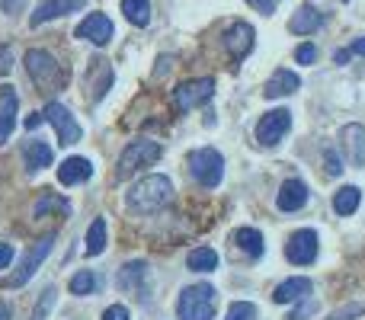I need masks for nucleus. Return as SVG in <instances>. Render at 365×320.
Wrapping results in <instances>:
<instances>
[{
  "instance_id": "nucleus-36",
  "label": "nucleus",
  "mask_w": 365,
  "mask_h": 320,
  "mask_svg": "<svg viewBox=\"0 0 365 320\" xmlns=\"http://www.w3.org/2000/svg\"><path fill=\"white\" fill-rule=\"evenodd\" d=\"M10 68H13V51L10 45H0V77L10 74Z\"/></svg>"
},
{
  "instance_id": "nucleus-37",
  "label": "nucleus",
  "mask_w": 365,
  "mask_h": 320,
  "mask_svg": "<svg viewBox=\"0 0 365 320\" xmlns=\"http://www.w3.org/2000/svg\"><path fill=\"white\" fill-rule=\"evenodd\" d=\"M314 311H317V304H314V301H304V304H298V308L292 311L289 320H304V317H311V314H314Z\"/></svg>"
},
{
  "instance_id": "nucleus-6",
  "label": "nucleus",
  "mask_w": 365,
  "mask_h": 320,
  "mask_svg": "<svg viewBox=\"0 0 365 320\" xmlns=\"http://www.w3.org/2000/svg\"><path fill=\"white\" fill-rule=\"evenodd\" d=\"M51 247H55V234H48V237H42V240H36V244L26 250V257L19 259V266H16V272H13L10 279H6V289H23L26 282H29L32 276H36V269L45 263V257L51 253Z\"/></svg>"
},
{
  "instance_id": "nucleus-46",
  "label": "nucleus",
  "mask_w": 365,
  "mask_h": 320,
  "mask_svg": "<svg viewBox=\"0 0 365 320\" xmlns=\"http://www.w3.org/2000/svg\"><path fill=\"white\" fill-rule=\"evenodd\" d=\"M343 4H349V0H343Z\"/></svg>"
},
{
  "instance_id": "nucleus-4",
  "label": "nucleus",
  "mask_w": 365,
  "mask_h": 320,
  "mask_svg": "<svg viewBox=\"0 0 365 320\" xmlns=\"http://www.w3.org/2000/svg\"><path fill=\"white\" fill-rule=\"evenodd\" d=\"M160 145L158 141H148V138H138L132 141V145L122 151L119 158V170H115V180H128V176H135L141 167H151V163L160 160Z\"/></svg>"
},
{
  "instance_id": "nucleus-14",
  "label": "nucleus",
  "mask_w": 365,
  "mask_h": 320,
  "mask_svg": "<svg viewBox=\"0 0 365 320\" xmlns=\"http://www.w3.org/2000/svg\"><path fill=\"white\" fill-rule=\"evenodd\" d=\"M16 90L13 87H0V145H6V138L16 128Z\"/></svg>"
},
{
  "instance_id": "nucleus-12",
  "label": "nucleus",
  "mask_w": 365,
  "mask_h": 320,
  "mask_svg": "<svg viewBox=\"0 0 365 320\" xmlns=\"http://www.w3.org/2000/svg\"><path fill=\"white\" fill-rule=\"evenodd\" d=\"M253 26L250 23H231L225 32V48L227 55L234 58V61H240V58H247L253 51Z\"/></svg>"
},
{
  "instance_id": "nucleus-30",
  "label": "nucleus",
  "mask_w": 365,
  "mask_h": 320,
  "mask_svg": "<svg viewBox=\"0 0 365 320\" xmlns=\"http://www.w3.org/2000/svg\"><path fill=\"white\" fill-rule=\"evenodd\" d=\"M96 285H100V279H96L90 269H81V272H77V276L68 282V289H71V295L83 298V295H93Z\"/></svg>"
},
{
  "instance_id": "nucleus-35",
  "label": "nucleus",
  "mask_w": 365,
  "mask_h": 320,
  "mask_svg": "<svg viewBox=\"0 0 365 320\" xmlns=\"http://www.w3.org/2000/svg\"><path fill=\"white\" fill-rule=\"evenodd\" d=\"M324 167H327V173H330V176H340V173H343V160H340V154H336V151H327V154H324Z\"/></svg>"
},
{
  "instance_id": "nucleus-13",
  "label": "nucleus",
  "mask_w": 365,
  "mask_h": 320,
  "mask_svg": "<svg viewBox=\"0 0 365 320\" xmlns=\"http://www.w3.org/2000/svg\"><path fill=\"white\" fill-rule=\"evenodd\" d=\"M81 6H87V0H42V4L36 6V13H32L29 23H32V26H42V23H48V19L68 16V13H77Z\"/></svg>"
},
{
  "instance_id": "nucleus-1",
  "label": "nucleus",
  "mask_w": 365,
  "mask_h": 320,
  "mask_svg": "<svg viewBox=\"0 0 365 320\" xmlns=\"http://www.w3.org/2000/svg\"><path fill=\"white\" fill-rule=\"evenodd\" d=\"M125 202L132 212H141V215L160 212V208H167L173 202V182L167 180V176H158V173L145 176V180H138L132 189H128Z\"/></svg>"
},
{
  "instance_id": "nucleus-33",
  "label": "nucleus",
  "mask_w": 365,
  "mask_h": 320,
  "mask_svg": "<svg viewBox=\"0 0 365 320\" xmlns=\"http://www.w3.org/2000/svg\"><path fill=\"white\" fill-rule=\"evenodd\" d=\"M362 304H346V308H340V311H334L327 320H356V317H362Z\"/></svg>"
},
{
  "instance_id": "nucleus-42",
  "label": "nucleus",
  "mask_w": 365,
  "mask_h": 320,
  "mask_svg": "<svg viewBox=\"0 0 365 320\" xmlns=\"http://www.w3.org/2000/svg\"><path fill=\"white\" fill-rule=\"evenodd\" d=\"M349 55H362V58H365V36L356 38V42L349 45Z\"/></svg>"
},
{
  "instance_id": "nucleus-15",
  "label": "nucleus",
  "mask_w": 365,
  "mask_h": 320,
  "mask_svg": "<svg viewBox=\"0 0 365 320\" xmlns=\"http://www.w3.org/2000/svg\"><path fill=\"white\" fill-rule=\"evenodd\" d=\"M276 205L282 208V212H298V208H304L308 205V186H304L302 180H285L276 195Z\"/></svg>"
},
{
  "instance_id": "nucleus-25",
  "label": "nucleus",
  "mask_w": 365,
  "mask_h": 320,
  "mask_svg": "<svg viewBox=\"0 0 365 320\" xmlns=\"http://www.w3.org/2000/svg\"><path fill=\"white\" fill-rule=\"evenodd\" d=\"M186 266L192 272H215L218 269V253H215L212 247H195L186 257Z\"/></svg>"
},
{
  "instance_id": "nucleus-45",
  "label": "nucleus",
  "mask_w": 365,
  "mask_h": 320,
  "mask_svg": "<svg viewBox=\"0 0 365 320\" xmlns=\"http://www.w3.org/2000/svg\"><path fill=\"white\" fill-rule=\"evenodd\" d=\"M10 317H13V311L6 304H0V320H10Z\"/></svg>"
},
{
  "instance_id": "nucleus-2",
  "label": "nucleus",
  "mask_w": 365,
  "mask_h": 320,
  "mask_svg": "<svg viewBox=\"0 0 365 320\" xmlns=\"http://www.w3.org/2000/svg\"><path fill=\"white\" fill-rule=\"evenodd\" d=\"M215 308H218V291H215V285L199 282V285L182 289V295L177 301V317L180 320H212Z\"/></svg>"
},
{
  "instance_id": "nucleus-7",
  "label": "nucleus",
  "mask_w": 365,
  "mask_h": 320,
  "mask_svg": "<svg viewBox=\"0 0 365 320\" xmlns=\"http://www.w3.org/2000/svg\"><path fill=\"white\" fill-rule=\"evenodd\" d=\"M215 93V81L212 77H199V81H186L180 83L177 90H173V106H177V113H189V109L202 106V103H208Z\"/></svg>"
},
{
  "instance_id": "nucleus-26",
  "label": "nucleus",
  "mask_w": 365,
  "mask_h": 320,
  "mask_svg": "<svg viewBox=\"0 0 365 320\" xmlns=\"http://www.w3.org/2000/svg\"><path fill=\"white\" fill-rule=\"evenodd\" d=\"M362 202V189L359 186H343L340 192L334 195V212L336 215H353Z\"/></svg>"
},
{
  "instance_id": "nucleus-18",
  "label": "nucleus",
  "mask_w": 365,
  "mask_h": 320,
  "mask_svg": "<svg viewBox=\"0 0 365 320\" xmlns=\"http://www.w3.org/2000/svg\"><path fill=\"white\" fill-rule=\"evenodd\" d=\"M321 23H324V13L317 10V6L304 4V6H298V10L292 13L289 32H295V36H311L314 29H321Z\"/></svg>"
},
{
  "instance_id": "nucleus-32",
  "label": "nucleus",
  "mask_w": 365,
  "mask_h": 320,
  "mask_svg": "<svg viewBox=\"0 0 365 320\" xmlns=\"http://www.w3.org/2000/svg\"><path fill=\"white\" fill-rule=\"evenodd\" d=\"M55 295H58L55 289H45V291H42V298H38L36 311H32V320H45V317H48V311L55 308Z\"/></svg>"
},
{
  "instance_id": "nucleus-41",
  "label": "nucleus",
  "mask_w": 365,
  "mask_h": 320,
  "mask_svg": "<svg viewBox=\"0 0 365 320\" xmlns=\"http://www.w3.org/2000/svg\"><path fill=\"white\" fill-rule=\"evenodd\" d=\"M10 259H13V247L10 244H0V269H4V266H10Z\"/></svg>"
},
{
  "instance_id": "nucleus-29",
  "label": "nucleus",
  "mask_w": 365,
  "mask_h": 320,
  "mask_svg": "<svg viewBox=\"0 0 365 320\" xmlns=\"http://www.w3.org/2000/svg\"><path fill=\"white\" fill-rule=\"evenodd\" d=\"M45 212H58V215H71V202L61 199V195H51V192H42V199L36 202V208H32V215L36 218H42Z\"/></svg>"
},
{
  "instance_id": "nucleus-9",
  "label": "nucleus",
  "mask_w": 365,
  "mask_h": 320,
  "mask_svg": "<svg viewBox=\"0 0 365 320\" xmlns=\"http://www.w3.org/2000/svg\"><path fill=\"white\" fill-rule=\"evenodd\" d=\"M45 122H51V128L58 132V138H61V145H77L81 141V125L74 122V115L68 113V106H61V103H48L45 106Z\"/></svg>"
},
{
  "instance_id": "nucleus-10",
  "label": "nucleus",
  "mask_w": 365,
  "mask_h": 320,
  "mask_svg": "<svg viewBox=\"0 0 365 320\" xmlns=\"http://www.w3.org/2000/svg\"><path fill=\"white\" fill-rule=\"evenodd\" d=\"M74 36L83 38V42H93V45H109L113 42V36H115V26H113V19H109L106 13H90V16L77 26Z\"/></svg>"
},
{
  "instance_id": "nucleus-27",
  "label": "nucleus",
  "mask_w": 365,
  "mask_h": 320,
  "mask_svg": "<svg viewBox=\"0 0 365 320\" xmlns=\"http://www.w3.org/2000/svg\"><path fill=\"white\" fill-rule=\"evenodd\" d=\"M122 13L132 26H148L151 23V0H122Z\"/></svg>"
},
{
  "instance_id": "nucleus-38",
  "label": "nucleus",
  "mask_w": 365,
  "mask_h": 320,
  "mask_svg": "<svg viewBox=\"0 0 365 320\" xmlns=\"http://www.w3.org/2000/svg\"><path fill=\"white\" fill-rule=\"evenodd\" d=\"M103 320H132V317H128V308H122V304H113V308L103 311Z\"/></svg>"
},
{
  "instance_id": "nucleus-28",
  "label": "nucleus",
  "mask_w": 365,
  "mask_h": 320,
  "mask_svg": "<svg viewBox=\"0 0 365 320\" xmlns=\"http://www.w3.org/2000/svg\"><path fill=\"white\" fill-rule=\"evenodd\" d=\"M83 250H87V257H100V253L106 250V221L103 218H93V224H90V231H87V244H83Z\"/></svg>"
},
{
  "instance_id": "nucleus-3",
  "label": "nucleus",
  "mask_w": 365,
  "mask_h": 320,
  "mask_svg": "<svg viewBox=\"0 0 365 320\" xmlns=\"http://www.w3.org/2000/svg\"><path fill=\"white\" fill-rule=\"evenodd\" d=\"M26 71H29L32 83H36V87H42L45 93H48V90H55V87H61V83L68 81V71H64L45 48H29V51H26Z\"/></svg>"
},
{
  "instance_id": "nucleus-22",
  "label": "nucleus",
  "mask_w": 365,
  "mask_h": 320,
  "mask_svg": "<svg viewBox=\"0 0 365 320\" xmlns=\"http://www.w3.org/2000/svg\"><path fill=\"white\" fill-rule=\"evenodd\" d=\"M145 279H148V263H128L119 269L115 285H119L122 291H138L141 285H145Z\"/></svg>"
},
{
  "instance_id": "nucleus-34",
  "label": "nucleus",
  "mask_w": 365,
  "mask_h": 320,
  "mask_svg": "<svg viewBox=\"0 0 365 320\" xmlns=\"http://www.w3.org/2000/svg\"><path fill=\"white\" fill-rule=\"evenodd\" d=\"M314 58H317V48L311 42H304V45H298L295 48V61L298 64H314Z\"/></svg>"
},
{
  "instance_id": "nucleus-21",
  "label": "nucleus",
  "mask_w": 365,
  "mask_h": 320,
  "mask_svg": "<svg viewBox=\"0 0 365 320\" xmlns=\"http://www.w3.org/2000/svg\"><path fill=\"white\" fill-rule=\"evenodd\" d=\"M298 87H302V77H298L295 71H276V74L269 77V83H266L263 93L269 96V100H276V96H289V93H295Z\"/></svg>"
},
{
  "instance_id": "nucleus-44",
  "label": "nucleus",
  "mask_w": 365,
  "mask_h": 320,
  "mask_svg": "<svg viewBox=\"0 0 365 320\" xmlns=\"http://www.w3.org/2000/svg\"><path fill=\"white\" fill-rule=\"evenodd\" d=\"M346 58H349V48H343V51H336V64H346Z\"/></svg>"
},
{
  "instance_id": "nucleus-24",
  "label": "nucleus",
  "mask_w": 365,
  "mask_h": 320,
  "mask_svg": "<svg viewBox=\"0 0 365 320\" xmlns=\"http://www.w3.org/2000/svg\"><path fill=\"white\" fill-rule=\"evenodd\" d=\"M51 148L45 145V141H29V145L23 148V160H26V167L29 170H45V167H51Z\"/></svg>"
},
{
  "instance_id": "nucleus-8",
  "label": "nucleus",
  "mask_w": 365,
  "mask_h": 320,
  "mask_svg": "<svg viewBox=\"0 0 365 320\" xmlns=\"http://www.w3.org/2000/svg\"><path fill=\"white\" fill-rule=\"evenodd\" d=\"M289 128H292V113L289 109H272V113H266L263 119H259L257 141L263 148H272V145H279V141L289 135Z\"/></svg>"
},
{
  "instance_id": "nucleus-40",
  "label": "nucleus",
  "mask_w": 365,
  "mask_h": 320,
  "mask_svg": "<svg viewBox=\"0 0 365 320\" xmlns=\"http://www.w3.org/2000/svg\"><path fill=\"white\" fill-rule=\"evenodd\" d=\"M26 6V0H0V10L6 13V16H13V13H19Z\"/></svg>"
},
{
  "instance_id": "nucleus-23",
  "label": "nucleus",
  "mask_w": 365,
  "mask_h": 320,
  "mask_svg": "<svg viewBox=\"0 0 365 320\" xmlns=\"http://www.w3.org/2000/svg\"><path fill=\"white\" fill-rule=\"evenodd\" d=\"M234 244H237L250 259L263 257V234H259L257 227H240V231H234Z\"/></svg>"
},
{
  "instance_id": "nucleus-16",
  "label": "nucleus",
  "mask_w": 365,
  "mask_h": 320,
  "mask_svg": "<svg viewBox=\"0 0 365 320\" xmlns=\"http://www.w3.org/2000/svg\"><path fill=\"white\" fill-rule=\"evenodd\" d=\"M308 295H311V279L292 276V279H285V282L276 285L272 301H276V304H292V301H302V298H308Z\"/></svg>"
},
{
  "instance_id": "nucleus-31",
  "label": "nucleus",
  "mask_w": 365,
  "mask_h": 320,
  "mask_svg": "<svg viewBox=\"0 0 365 320\" xmlns=\"http://www.w3.org/2000/svg\"><path fill=\"white\" fill-rule=\"evenodd\" d=\"M225 320H257V308L250 301H234L227 308V317Z\"/></svg>"
},
{
  "instance_id": "nucleus-20",
  "label": "nucleus",
  "mask_w": 365,
  "mask_h": 320,
  "mask_svg": "<svg viewBox=\"0 0 365 320\" xmlns=\"http://www.w3.org/2000/svg\"><path fill=\"white\" fill-rule=\"evenodd\" d=\"M113 81H115V74H113V68H109V61H93V68H90V81H87L90 96H93V100H103L106 90L113 87Z\"/></svg>"
},
{
  "instance_id": "nucleus-19",
  "label": "nucleus",
  "mask_w": 365,
  "mask_h": 320,
  "mask_svg": "<svg viewBox=\"0 0 365 320\" xmlns=\"http://www.w3.org/2000/svg\"><path fill=\"white\" fill-rule=\"evenodd\" d=\"M343 148H346L353 167H362V163H365V128L359 125V122L343 128Z\"/></svg>"
},
{
  "instance_id": "nucleus-43",
  "label": "nucleus",
  "mask_w": 365,
  "mask_h": 320,
  "mask_svg": "<svg viewBox=\"0 0 365 320\" xmlns=\"http://www.w3.org/2000/svg\"><path fill=\"white\" fill-rule=\"evenodd\" d=\"M42 122H45V115H36V113H32L29 119H26V128H29V132H36V128L42 125Z\"/></svg>"
},
{
  "instance_id": "nucleus-39",
  "label": "nucleus",
  "mask_w": 365,
  "mask_h": 320,
  "mask_svg": "<svg viewBox=\"0 0 365 320\" xmlns=\"http://www.w3.org/2000/svg\"><path fill=\"white\" fill-rule=\"evenodd\" d=\"M247 4H250L257 13H266V16H269V13L276 10V4H279V0H247Z\"/></svg>"
},
{
  "instance_id": "nucleus-5",
  "label": "nucleus",
  "mask_w": 365,
  "mask_h": 320,
  "mask_svg": "<svg viewBox=\"0 0 365 320\" xmlns=\"http://www.w3.org/2000/svg\"><path fill=\"white\" fill-rule=\"evenodd\" d=\"M189 173L199 186L215 189L225 180V158H221L215 148H199V151L189 154Z\"/></svg>"
},
{
  "instance_id": "nucleus-17",
  "label": "nucleus",
  "mask_w": 365,
  "mask_h": 320,
  "mask_svg": "<svg viewBox=\"0 0 365 320\" xmlns=\"http://www.w3.org/2000/svg\"><path fill=\"white\" fill-rule=\"evenodd\" d=\"M93 176V163L87 158H68L58 167V182L61 186H77V182H87Z\"/></svg>"
},
{
  "instance_id": "nucleus-11",
  "label": "nucleus",
  "mask_w": 365,
  "mask_h": 320,
  "mask_svg": "<svg viewBox=\"0 0 365 320\" xmlns=\"http://www.w3.org/2000/svg\"><path fill=\"white\" fill-rule=\"evenodd\" d=\"M285 257L295 266H311L317 259V234L314 231H295L285 244Z\"/></svg>"
}]
</instances>
